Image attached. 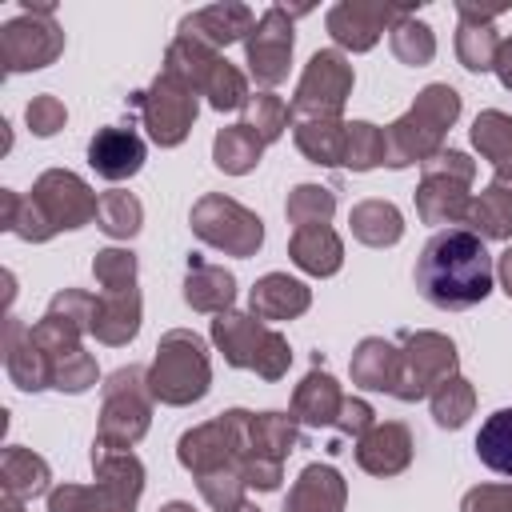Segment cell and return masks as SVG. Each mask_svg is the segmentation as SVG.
I'll return each instance as SVG.
<instances>
[{
    "label": "cell",
    "mask_w": 512,
    "mask_h": 512,
    "mask_svg": "<svg viewBox=\"0 0 512 512\" xmlns=\"http://www.w3.org/2000/svg\"><path fill=\"white\" fill-rule=\"evenodd\" d=\"M96 488H80V484H64L48 496V512H132L140 488H144V468L132 452L120 448H100L92 452Z\"/></svg>",
    "instance_id": "2"
},
{
    "label": "cell",
    "mask_w": 512,
    "mask_h": 512,
    "mask_svg": "<svg viewBox=\"0 0 512 512\" xmlns=\"http://www.w3.org/2000/svg\"><path fill=\"white\" fill-rule=\"evenodd\" d=\"M4 488L12 500L36 496L48 488V464L40 456H32L28 448H4Z\"/></svg>",
    "instance_id": "32"
},
{
    "label": "cell",
    "mask_w": 512,
    "mask_h": 512,
    "mask_svg": "<svg viewBox=\"0 0 512 512\" xmlns=\"http://www.w3.org/2000/svg\"><path fill=\"white\" fill-rule=\"evenodd\" d=\"M472 144L480 148L484 160L496 164V172H500V168H512V116H504V112H484V116H476V124H472Z\"/></svg>",
    "instance_id": "35"
},
{
    "label": "cell",
    "mask_w": 512,
    "mask_h": 512,
    "mask_svg": "<svg viewBox=\"0 0 512 512\" xmlns=\"http://www.w3.org/2000/svg\"><path fill=\"white\" fill-rule=\"evenodd\" d=\"M252 28L256 24H252V12L244 4H212V8H200V12L184 16L180 36H192L208 48H228L232 40H240Z\"/></svg>",
    "instance_id": "16"
},
{
    "label": "cell",
    "mask_w": 512,
    "mask_h": 512,
    "mask_svg": "<svg viewBox=\"0 0 512 512\" xmlns=\"http://www.w3.org/2000/svg\"><path fill=\"white\" fill-rule=\"evenodd\" d=\"M404 232V220L392 204L384 200H364L352 208V236L372 244V248H384V244H396Z\"/></svg>",
    "instance_id": "29"
},
{
    "label": "cell",
    "mask_w": 512,
    "mask_h": 512,
    "mask_svg": "<svg viewBox=\"0 0 512 512\" xmlns=\"http://www.w3.org/2000/svg\"><path fill=\"white\" fill-rule=\"evenodd\" d=\"M344 140L348 124L336 120H304L296 128V144L312 164H344Z\"/></svg>",
    "instance_id": "30"
},
{
    "label": "cell",
    "mask_w": 512,
    "mask_h": 512,
    "mask_svg": "<svg viewBox=\"0 0 512 512\" xmlns=\"http://www.w3.org/2000/svg\"><path fill=\"white\" fill-rule=\"evenodd\" d=\"M96 220L108 236H136L140 232V200L128 192H108V196H100Z\"/></svg>",
    "instance_id": "41"
},
{
    "label": "cell",
    "mask_w": 512,
    "mask_h": 512,
    "mask_svg": "<svg viewBox=\"0 0 512 512\" xmlns=\"http://www.w3.org/2000/svg\"><path fill=\"white\" fill-rule=\"evenodd\" d=\"M308 308V288L284 272H272L264 276L256 288H252V312L256 320H292Z\"/></svg>",
    "instance_id": "25"
},
{
    "label": "cell",
    "mask_w": 512,
    "mask_h": 512,
    "mask_svg": "<svg viewBox=\"0 0 512 512\" xmlns=\"http://www.w3.org/2000/svg\"><path fill=\"white\" fill-rule=\"evenodd\" d=\"M48 364H52V388H60V392H84L88 384H96V364L80 348L60 352Z\"/></svg>",
    "instance_id": "42"
},
{
    "label": "cell",
    "mask_w": 512,
    "mask_h": 512,
    "mask_svg": "<svg viewBox=\"0 0 512 512\" xmlns=\"http://www.w3.org/2000/svg\"><path fill=\"white\" fill-rule=\"evenodd\" d=\"M140 372L128 368V372H116L108 392H104V420H100V448H128L132 440L144 436L148 428V400L140 396Z\"/></svg>",
    "instance_id": "11"
},
{
    "label": "cell",
    "mask_w": 512,
    "mask_h": 512,
    "mask_svg": "<svg viewBox=\"0 0 512 512\" xmlns=\"http://www.w3.org/2000/svg\"><path fill=\"white\" fill-rule=\"evenodd\" d=\"M8 376L24 388V392H36V388H48L52 384V368H48V356L36 348L32 332L24 336V324L20 320H8Z\"/></svg>",
    "instance_id": "23"
},
{
    "label": "cell",
    "mask_w": 512,
    "mask_h": 512,
    "mask_svg": "<svg viewBox=\"0 0 512 512\" xmlns=\"http://www.w3.org/2000/svg\"><path fill=\"white\" fill-rule=\"evenodd\" d=\"M464 512H512V488H476L468 492Z\"/></svg>",
    "instance_id": "47"
},
{
    "label": "cell",
    "mask_w": 512,
    "mask_h": 512,
    "mask_svg": "<svg viewBox=\"0 0 512 512\" xmlns=\"http://www.w3.org/2000/svg\"><path fill=\"white\" fill-rule=\"evenodd\" d=\"M404 16H412V12H408V8H388V4H336V8L328 12V32H332L340 44L364 52V48L376 44V36H380L388 24H400Z\"/></svg>",
    "instance_id": "14"
},
{
    "label": "cell",
    "mask_w": 512,
    "mask_h": 512,
    "mask_svg": "<svg viewBox=\"0 0 512 512\" xmlns=\"http://www.w3.org/2000/svg\"><path fill=\"white\" fill-rule=\"evenodd\" d=\"M392 52L404 60V64H428L432 56H436V40H432V28L428 24H420V20H412V16H404L396 28H392Z\"/></svg>",
    "instance_id": "38"
},
{
    "label": "cell",
    "mask_w": 512,
    "mask_h": 512,
    "mask_svg": "<svg viewBox=\"0 0 512 512\" xmlns=\"http://www.w3.org/2000/svg\"><path fill=\"white\" fill-rule=\"evenodd\" d=\"M472 388L460 380V376H448L436 392H432V416H436V424H444V428H460L468 416H472Z\"/></svg>",
    "instance_id": "37"
},
{
    "label": "cell",
    "mask_w": 512,
    "mask_h": 512,
    "mask_svg": "<svg viewBox=\"0 0 512 512\" xmlns=\"http://www.w3.org/2000/svg\"><path fill=\"white\" fill-rule=\"evenodd\" d=\"M260 148H264V140H260L248 124H232V128H224V132L216 136V144H212L216 164H220L224 172H236V176L248 172V168H256Z\"/></svg>",
    "instance_id": "34"
},
{
    "label": "cell",
    "mask_w": 512,
    "mask_h": 512,
    "mask_svg": "<svg viewBox=\"0 0 512 512\" xmlns=\"http://www.w3.org/2000/svg\"><path fill=\"white\" fill-rule=\"evenodd\" d=\"M132 104L144 112V124H148L152 140L164 144V148L180 144V140L188 136L192 120H196V92L184 88V84L172 80V76H160L148 92H136Z\"/></svg>",
    "instance_id": "8"
},
{
    "label": "cell",
    "mask_w": 512,
    "mask_h": 512,
    "mask_svg": "<svg viewBox=\"0 0 512 512\" xmlns=\"http://www.w3.org/2000/svg\"><path fill=\"white\" fill-rule=\"evenodd\" d=\"M32 204L40 208V216L48 220V228H80L100 212L96 192L72 176V172H44L32 188Z\"/></svg>",
    "instance_id": "12"
},
{
    "label": "cell",
    "mask_w": 512,
    "mask_h": 512,
    "mask_svg": "<svg viewBox=\"0 0 512 512\" xmlns=\"http://www.w3.org/2000/svg\"><path fill=\"white\" fill-rule=\"evenodd\" d=\"M296 444V424L292 416H280V412H264L256 420H248V448L256 456H268V460H284Z\"/></svg>",
    "instance_id": "33"
},
{
    "label": "cell",
    "mask_w": 512,
    "mask_h": 512,
    "mask_svg": "<svg viewBox=\"0 0 512 512\" xmlns=\"http://www.w3.org/2000/svg\"><path fill=\"white\" fill-rule=\"evenodd\" d=\"M240 488H244V476L240 468H216V472H204L200 476V492L204 500L216 508V512H236L244 500H240Z\"/></svg>",
    "instance_id": "43"
},
{
    "label": "cell",
    "mask_w": 512,
    "mask_h": 512,
    "mask_svg": "<svg viewBox=\"0 0 512 512\" xmlns=\"http://www.w3.org/2000/svg\"><path fill=\"white\" fill-rule=\"evenodd\" d=\"M460 116V96L448 84H428L416 104L408 108V116H400L388 132H384V164L404 168L412 160H424L440 148L444 128Z\"/></svg>",
    "instance_id": "3"
},
{
    "label": "cell",
    "mask_w": 512,
    "mask_h": 512,
    "mask_svg": "<svg viewBox=\"0 0 512 512\" xmlns=\"http://www.w3.org/2000/svg\"><path fill=\"white\" fill-rule=\"evenodd\" d=\"M212 340L220 344L224 360L236 364V368H256L260 352H264V340H268V328H260L256 316H240V312H220L212 320Z\"/></svg>",
    "instance_id": "17"
},
{
    "label": "cell",
    "mask_w": 512,
    "mask_h": 512,
    "mask_svg": "<svg viewBox=\"0 0 512 512\" xmlns=\"http://www.w3.org/2000/svg\"><path fill=\"white\" fill-rule=\"evenodd\" d=\"M416 288L436 308H472L492 292V256L472 228L436 232L416 260Z\"/></svg>",
    "instance_id": "1"
},
{
    "label": "cell",
    "mask_w": 512,
    "mask_h": 512,
    "mask_svg": "<svg viewBox=\"0 0 512 512\" xmlns=\"http://www.w3.org/2000/svg\"><path fill=\"white\" fill-rule=\"evenodd\" d=\"M288 252L292 260L312 272V276H332L344 260V248H340V236L328 228V224H312V228H296L292 240H288Z\"/></svg>",
    "instance_id": "24"
},
{
    "label": "cell",
    "mask_w": 512,
    "mask_h": 512,
    "mask_svg": "<svg viewBox=\"0 0 512 512\" xmlns=\"http://www.w3.org/2000/svg\"><path fill=\"white\" fill-rule=\"evenodd\" d=\"M140 328V296L136 284L128 288H104V296L96 300V316H92V332L104 344H124L132 340Z\"/></svg>",
    "instance_id": "19"
},
{
    "label": "cell",
    "mask_w": 512,
    "mask_h": 512,
    "mask_svg": "<svg viewBox=\"0 0 512 512\" xmlns=\"http://www.w3.org/2000/svg\"><path fill=\"white\" fill-rule=\"evenodd\" d=\"M352 92V68L344 64L340 52H316L300 76L292 112H308L312 120H336Z\"/></svg>",
    "instance_id": "9"
},
{
    "label": "cell",
    "mask_w": 512,
    "mask_h": 512,
    "mask_svg": "<svg viewBox=\"0 0 512 512\" xmlns=\"http://www.w3.org/2000/svg\"><path fill=\"white\" fill-rule=\"evenodd\" d=\"M64 48V32L52 20V4L44 8H24L20 20H8L0 28V60L8 72H24V68H44L60 56Z\"/></svg>",
    "instance_id": "5"
},
{
    "label": "cell",
    "mask_w": 512,
    "mask_h": 512,
    "mask_svg": "<svg viewBox=\"0 0 512 512\" xmlns=\"http://www.w3.org/2000/svg\"><path fill=\"white\" fill-rule=\"evenodd\" d=\"M64 120H68V112H64V104L56 96H36L28 104V128L36 136H52L56 128H64Z\"/></svg>",
    "instance_id": "46"
},
{
    "label": "cell",
    "mask_w": 512,
    "mask_h": 512,
    "mask_svg": "<svg viewBox=\"0 0 512 512\" xmlns=\"http://www.w3.org/2000/svg\"><path fill=\"white\" fill-rule=\"evenodd\" d=\"M88 164L104 176V180H124V176H136L140 164H144V140L124 128V124H112V128H100L88 144Z\"/></svg>",
    "instance_id": "15"
},
{
    "label": "cell",
    "mask_w": 512,
    "mask_h": 512,
    "mask_svg": "<svg viewBox=\"0 0 512 512\" xmlns=\"http://www.w3.org/2000/svg\"><path fill=\"white\" fill-rule=\"evenodd\" d=\"M288 104L280 100V96H272V92H260V96H252L248 100V116H244V124L264 140V144H272L284 128H288Z\"/></svg>",
    "instance_id": "40"
},
{
    "label": "cell",
    "mask_w": 512,
    "mask_h": 512,
    "mask_svg": "<svg viewBox=\"0 0 512 512\" xmlns=\"http://www.w3.org/2000/svg\"><path fill=\"white\" fill-rule=\"evenodd\" d=\"M352 380L364 388H380L392 392L400 388V348L384 344V340H364L352 356Z\"/></svg>",
    "instance_id": "27"
},
{
    "label": "cell",
    "mask_w": 512,
    "mask_h": 512,
    "mask_svg": "<svg viewBox=\"0 0 512 512\" xmlns=\"http://www.w3.org/2000/svg\"><path fill=\"white\" fill-rule=\"evenodd\" d=\"M4 512H24V508H20L16 500H8V508H4Z\"/></svg>",
    "instance_id": "51"
},
{
    "label": "cell",
    "mask_w": 512,
    "mask_h": 512,
    "mask_svg": "<svg viewBox=\"0 0 512 512\" xmlns=\"http://www.w3.org/2000/svg\"><path fill=\"white\" fill-rule=\"evenodd\" d=\"M412 456V436L404 424H372L364 436H360V448H356V460L360 468L376 472V476H392L408 464Z\"/></svg>",
    "instance_id": "18"
},
{
    "label": "cell",
    "mask_w": 512,
    "mask_h": 512,
    "mask_svg": "<svg viewBox=\"0 0 512 512\" xmlns=\"http://www.w3.org/2000/svg\"><path fill=\"white\" fill-rule=\"evenodd\" d=\"M92 272L104 288H128V284H136V256L124 248H104V252H96Z\"/></svg>",
    "instance_id": "45"
},
{
    "label": "cell",
    "mask_w": 512,
    "mask_h": 512,
    "mask_svg": "<svg viewBox=\"0 0 512 512\" xmlns=\"http://www.w3.org/2000/svg\"><path fill=\"white\" fill-rule=\"evenodd\" d=\"M160 512H192V508H188V504H180V500H172V504H164Z\"/></svg>",
    "instance_id": "50"
},
{
    "label": "cell",
    "mask_w": 512,
    "mask_h": 512,
    "mask_svg": "<svg viewBox=\"0 0 512 512\" xmlns=\"http://www.w3.org/2000/svg\"><path fill=\"white\" fill-rule=\"evenodd\" d=\"M204 92H208V100H212V108H220V112H228V108H240V104H248V84H244V76L228 64V60H220L216 64V72L208 76V84H204Z\"/></svg>",
    "instance_id": "44"
},
{
    "label": "cell",
    "mask_w": 512,
    "mask_h": 512,
    "mask_svg": "<svg viewBox=\"0 0 512 512\" xmlns=\"http://www.w3.org/2000/svg\"><path fill=\"white\" fill-rule=\"evenodd\" d=\"M332 208H336V200H332V192L320 188V184H300V188L288 196V220H292L296 228L328 224Z\"/></svg>",
    "instance_id": "39"
},
{
    "label": "cell",
    "mask_w": 512,
    "mask_h": 512,
    "mask_svg": "<svg viewBox=\"0 0 512 512\" xmlns=\"http://www.w3.org/2000/svg\"><path fill=\"white\" fill-rule=\"evenodd\" d=\"M288 60H292V12L268 8L248 32V68L256 84L272 88L288 76Z\"/></svg>",
    "instance_id": "13"
},
{
    "label": "cell",
    "mask_w": 512,
    "mask_h": 512,
    "mask_svg": "<svg viewBox=\"0 0 512 512\" xmlns=\"http://www.w3.org/2000/svg\"><path fill=\"white\" fill-rule=\"evenodd\" d=\"M468 220L476 224V236H512V168H500L492 188L480 192L472 204H468Z\"/></svg>",
    "instance_id": "22"
},
{
    "label": "cell",
    "mask_w": 512,
    "mask_h": 512,
    "mask_svg": "<svg viewBox=\"0 0 512 512\" xmlns=\"http://www.w3.org/2000/svg\"><path fill=\"white\" fill-rule=\"evenodd\" d=\"M336 428H344V432H352V436H364V432L372 428V408H368L364 400H344V408H340V416H336Z\"/></svg>",
    "instance_id": "48"
},
{
    "label": "cell",
    "mask_w": 512,
    "mask_h": 512,
    "mask_svg": "<svg viewBox=\"0 0 512 512\" xmlns=\"http://www.w3.org/2000/svg\"><path fill=\"white\" fill-rule=\"evenodd\" d=\"M496 12H500V8H472V4H460L464 24H460V36H456V52H460V60H464L468 72H484V68L496 64V48H500L496 28H492V16H496Z\"/></svg>",
    "instance_id": "20"
},
{
    "label": "cell",
    "mask_w": 512,
    "mask_h": 512,
    "mask_svg": "<svg viewBox=\"0 0 512 512\" xmlns=\"http://www.w3.org/2000/svg\"><path fill=\"white\" fill-rule=\"evenodd\" d=\"M236 512H260V508H252V504H240V508H236Z\"/></svg>",
    "instance_id": "52"
},
{
    "label": "cell",
    "mask_w": 512,
    "mask_h": 512,
    "mask_svg": "<svg viewBox=\"0 0 512 512\" xmlns=\"http://www.w3.org/2000/svg\"><path fill=\"white\" fill-rule=\"evenodd\" d=\"M492 68L500 72L504 88H512V40H500V48H496V64H492Z\"/></svg>",
    "instance_id": "49"
},
{
    "label": "cell",
    "mask_w": 512,
    "mask_h": 512,
    "mask_svg": "<svg viewBox=\"0 0 512 512\" xmlns=\"http://www.w3.org/2000/svg\"><path fill=\"white\" fill-rule=\"evenodd\" d=\"M408 352H400V388L396 396L400 400H420L428 388H440L452 368H456V348L452 340L436 336V332H416V336H404Z\"/></svg>",
    "instance_id": "10"
},
{
    "label": "cell",
    "mask_w": 512,
    "mask_h": 512,
    "mask_svg": "<svg viewBox=\"0 0 512 512\" xmlns=\"http://www.w3.org/2000/svg\"><path fill=\"white\" fill-rule=\"evenodd\" d=\"M476 456L500 472V476H512V408H500L492 412L480 432H476Z\"/></svg>",
    "instance_id": "31"
},
{
    "label": "cell",
    "mask_w": 512,
    "mask_h": 512,
    "mask_svg": "<svg viewBox=\"0 0 512 512\" xmlns=\"http://www.w3.org/2000/svg\"><path fill=\"white\" fill-rule=\"evenodd\" d=\"M296 420L312 424V428H324V424H336L340 408H344V396L336 388V380L328 372H308L304 384L296 388Z\"/></svg>",
    "instance_id": "28"
},
{
    "label": "cell",
    "mask_w": 512,
    "mask_h": 512,
    "mask_svg": "<svg viewBox=\"0 0 512 512\" xmlns=\"http://www.w3.org/2000/svg\"><path fill=\"white\" fill-rule=\"evenodd\" d=\"M192 228L208 244H216V248H224L232 256H252L260 248V240H264L260 216H252L248 208H240L236 200H224V196H204L192 208Z\"/></svg>",
    "instance_id": "7"
},
{
    "label": "cell",
    "mask_w": 512,
    "mask_h": 512,
    "mask_svg": "<svg viewBox=\"0 0 512 512\" xmlns=\"http://www.w3.org/2000/svg\"><path fill=\"white\" fill-rule=\"evenodd\" d=\"M232 296H236V280H232V272L212 268V264H204L200 256L188 260L184 300H188L192 308H200V312H224V308L232 304Z\"/></svg>",
    "instance_id": "26"
},
{
    "label": "cell",
    "mask_w": 512,
    "mask_h": 512,
    "mask_svg": "<svg viewBox=\"0 0 512 512\" xmlns=\"http://www.w3.org/2000/svg\"><path fill=\"white\" fill-rule=\"evenodd\" d=\"M344 164L356 172H368L376 164H384V132L376 124H348V140H344Z\"/></svg>",
    "instance_id": "36"
},
{
    "label": "cell",
    "mask_w": 512,
    "mask_h": 512,
    "mask_svg": "<svg viewBox=\"0 0 512 512\" xmlns=\"http://www.w3.org/2000/svg\"><path fill=\"white\" fill-rule=\"evenodd\" d=\"M340 508H344V480L328 464H308L284 504V512H340Z\"/></svg>",
    "instance_id": "21"
},
{
    "label": "cell",
    "mask_w": 512,
    "mask_h": 512,
    "mask_svg": "<svg viewBox=\"0 0 512 512\" xmlns=\"http://www.w3.org/2000/svg\"><path fill=\"white\" fill-rule=\"evenodd\" d=\"M148 392L164 404H192L208 392V356L200 336L192 332H168L156 348V360L148 368Z\"/></svg>",
    "instance_id": "4"
},
{
    "label": "cell",
    "mask_w": 512,
    "mask_h": 512,
    "mask_svg": "<svg viewBox=\"0 0 512 512\" xmlns=\"http://www.w3.org/2000/svg\"><path fill=\"white\" fill-rule=\"evenodd\" d=\"M468 180H472V160L464 152H436L432 160H424V184L416 192L420 216L428 224L468 216V192H464Z\"/></svg>",
    "instance_id": "6"
}]
</instances>
